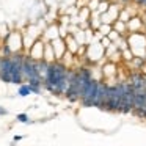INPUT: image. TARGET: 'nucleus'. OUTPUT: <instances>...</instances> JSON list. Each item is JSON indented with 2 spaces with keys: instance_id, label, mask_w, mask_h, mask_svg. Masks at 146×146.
<instances>
[{
  "instance_id": "f257e3e1",
  "label": "nucleus",
  "mask_w": 146,
  "mask_h": 146,
  "mask_svg": "<svg viewBox=\"0 0 146 146\" xmlns=\"http://www.w3.org/2000/svg\"><path fill=\"white\" fill-rule=\"evenodd\" d=\"M121 85V105H119V113L123 115H130L133 111V96H135V90L129 83V80L119 82Z\"/></svg>"
},
{
  "instance_id": "f03ea898",
  "label": "nucleus",
  "mask_w": 146,
  "mask_h": 146,
  "mask_svg": "<svg viewBox=\"0 0 146 146\" xmlns=\"http://www.w3.org/2000/svg\"><path fill=\"white\" fill-rule=\"evenodd\" d=\"M127 44L135 57L146 58V35L141 32H133L127 35Z\"/></svg>"
},
{
  "instance_id": "7ed1b4c3",
  "label": "nucleus",
  "mask_w": 146,
  "mask_h": 146,
  "mask_svg": "<svg viewBox=\"0 0 146 146\" xmlns=\"http://www.w3.org/2000/svg\"><path fill=\"white\" fill-rule=\"evenodd\" d=\"M121 85L119 82L108 85V91H107V101H105V107L104 110L107 111H118L119 113V105H121Z\"/></svg>"
},
{
  "instance_id": "20e7f679",
  "label": "nucleus",
  "mask_w": 146,
  "mask_h": 146,
  "mask_svg": "<svg viewBox=\"0 0 146 146\" xmlns=\"http://www.w3.org/2000/svg\"><path fill=\"white\" fill-rule=\"evenodd\" d=\"M99 82H101V80H98L96 77H93V79H90L88 82H86L85 88H83V91H82V96H80L82 105H85V107H93V102H94V96H96V91H98Z\"/></svg>"
},
{
  "instance_id": "39448f33",
  "label": "nucleus",
  "mask_w": 146,
  "mask_h": 146,
  "mask_svg": "<svg viewBox=\"0 0 146 146\" xmlns=\"http://www.w3.org/2000/svg\"><path fill=\"white\" fill-rule=\"evenodd\" d=\"M22 72H24V79L30 80V79H41L38 71V60H33L29 54L24 57L22 61Z\"/></svg>"
},
{
  "instance_id": "423d86ee",
  "label": "nucleus",
  "mask_w": 146,
  "mask_h": 146,
  "mask_svg": "<svg viewBox=\"0 0 146 146\" xmlns=\"http://www.w3.org/2000/svg\"><path fill=\"white\" fill-rule=\"evenodd\" d=\"M11 72H13V58L2 57L0 58V80L5 83H11Z\"/></svg>"
},
{
  "instance_id": "0eeeda50",
  "label": "nucleus",
  "mask_w": 146,
  "mask_h": 146,
  "mask_svg": "<svg viewBox=\"0 0 146 146\" xmlns=\"http://www.w3.org/2000/svg\"><path fill=\"white\" fill-rule=\"evenodd\" d=\"M107 91H108V83L105 82V80H101V82H99V86H98V91H96V96H94L93 107L104 110L105 101H107Z\"/></svg>"
},
{
  "instance_id": "6e6552de",
  "label": "nucleus",
  "mask_w": 146,
  "mask_h": 146,
  "mask_svg": "<svg viewBox=\"0 0 146 146\" xmlns=\"http://www.w3.org/2000/svg\"><path fill=\"white\" fill-rule=\"evenodd\" d=\"M119 10H121V7L118 3H110L108 10L101 14V21L104 24H113L118 19V16H119Z\"/></svg>"
},
{
  "instance_id": "1a4fd4ad",
  "label": "nucleus",
  "mask_w": 146,
  "mask_h": 146,
  "mask_svg": "<svg viewBox=\"0 0 146 146\" xmlns=\"http://www.w3.org/2000/svg\"><path fill=\"white\" fill-rule=\"evenodd\" d=\"M44 46H46L44 41L38 38L32 44V47H30V50H29V55L33 60H42V58H44Z\"/></svg>"
},
{
  "instance_id": "9d476101",
  "label": "nucleus",
  "mask_w": 146,
  "mask_h": 146,
  "mask_svg": "<svg viewBox=\"0 0 146 146\" xmlns=\"http://www.w3.org/2000/svg\"><path fill=\"white\" fill-rule=\"evenodd\" d=\"M50 44H52V47H54V52H55L57 60H61L63 55L66 54V50H68L64 38H63V36H58V38H55L54 41H50Z\"/></svg>"
},
{
  "instance_id": "9b49d317",
  "label": "nucleus",
  "mask_w": 146,
  "mask_h": 146,
  "mask_svg": "<svg viewBox=\"0 0 146 146\" xmlns=\"http://www.w3.org/2000/svg\"><path fill=\"white\" fill-rule=\"evenodd\" d=\"M101 69H102V77H104V80H113L115 76H116L118 66H116V63H113V61L108 60L107 63L102 64Z\"/></svg>"
},
{
  "instance_id": "f8f14e48",
  "label": "nucleus",
  "mask_w": 146,
  "mask_h": 146,
  "mask_svg": "<svg viewBox=\"0 0 146 146\" xmlns=\"http://www.w3.org/2000/svg\"><path fill=\"white\" fill-rule=\"evenodd\" d=\"M143 29H145V24H143L141 17H138V16H135V14H133V16L127 21V32H129V33L141 32Z\"/></svg>"
},
{
  "instance_id": "ddd939ff",
  "label": "nucleus",
  "mask_w": 146,
  "mask_h": 146,
  "mask_svg": "<svg viewBox=\"0 0 146 146\" xmlns=\"http://www.w3.org/2000/svg\"><path fill=\"white\" fill-rule=\"evenodd\" d=\"M60 36V25H50L47 30L44 32V39L46 41H54L55 38Z\"/></svg>"
},
{
  "instance_id": "4468645a",
  "label": "nucleus",
  "mask_w": 146,
  "mask_h": 146,
  "mask_svg": "<svg viewBox=\"0 0 146 146\" xmlns=\"http://www.w3.org/2000/svg\"><path fill=\"white\" fill-rule=\"evenodd\" d=\"M64 41H66L68 50L72 52V54H77V49H79L80 42L77 41L76 38H74V35H66V36H64Z\"/></svg>"
},
{
  "instance_id": "2eb2a0df",
  "label": "nucleus",
  "mask_w": 146,
  "mask_h": 146,
  "mask_svg": "<svg viewBox=\"0 0 146 146\" xmlns=\"http://www.w3.org/2000/svg\"><path fill=\"white\" fill-rule=\"evenodd\" d=\"M113 30H116L119 35H123V36H127L129 35V32H127V22H124V21H121V19H116L113 24Z\"/></svg>"
},
{
  "instance_id": "dca6fc26",
  "label": "nucleus",
  "mask_w": 146,
  "mask_h": 146,
  "mask_svg": "<svg viewBox=\"0 0 146 146\" xmlns=\"http://www.w3.org/2000/svg\"><path fill=\"white\" fill-rule=\"evenodd\" d=\"M44 60H47L49 63H52V61L57 60V57H55V52H54V47H52L50 42H46L44 46Z\"/></svg>"
},
{
  "instance_id": "f3484780",
  "label": "nucleus",
  "mask_w": 146,
  "mask_h": 146,
  "mask_svg": "<svg viewBox=\"0 0 146 146\" xmlns=\"http://www.w3.org/2000/svg\"><path fill=\"white\" fill-rule=\"evenodd\" d=\"M17 94L21 98H27V96L32 94V90H30V85L29 83H21L19 85V90H17Z\"/></svg>"
},
{
  "instance_id": "a211bd4d",
  "label": "nucleus",
  "mask_w": 146,
  "mask_h": 146,
  "mask_svg": "<svg viewBox=\"0 0 146 146\" xmlns=\"http://www.w3.org/2000/svg\"><path fill=\"white\" fill-rule=\"evenodd\" d=\"M133 14L129 11V7H126V8H121L119 10V16H118V19H121V21H124V22H127V21L132 17Z\"/></svg>"
},
{
  "instance_id": "6ab92c4d",
  "label": "nucleus",
  "mask_w": 146,
  "mask_h": 146,
  "mask_svg": "<svg viewBox=\"0 0 146 146\" xmlns=\"http://www.w3.org/2000/svg\"><path fill=\"white\" fill-rule=\"evenodd\" d=\"M111 30H113V25H111V24H104V22H102L98 32L101 33V36H107L108 33L111 32Z\"/></svg>"
},
{
  "instance_id": "aec40b11",
  "label": "nucleus",
  "mask_w": 146,
  "mask_h": 146,
  "mask_svg": "<svg viewBox=\"0 0 146 146\" xmlns=\"http://www.w3.org/2000/svg\"><path fill=\"white\" fill-rule=\"evenodd\" d=\"M119 49H118V46H116V42H111L108 47H105V58H108V57H111V55L115 54V52H118Z\"/></svg>"
},
{
  "instance_id": "412c9836",
  "label": "nucleus",
  "mask_w": 146,
  "mask_h": 146,
  "mask_svg": "<svg viewBox=\"0 0 146 146\" xmlns=\"http://www.w3.org/2000/svg\"><path fill=\"white\" fill-rule=\"evenodd\" d=\"M133 57H135V55L132 54V50H130V49H126V50H121V60H124V61H127V63H129V61L132 60Z\"/></svg>"
},
{
  "instance_id": "4be33fe9",
  "label": "nucleus",
  "mask_w": 146,
  "mask_h": 146,
  "mask_svg": "<svg viewBox=\"0 0 146 146\" xmlns=\"http://www.w3.org/2000/svg\"><path fill=\"white\" fill-rule=\"evenodd\" d=\"M108 7H110V2L108 0H102V2H99V7H98V13L99 14H102V13H105V11L108 10Z\"/></svg>"
},
{
  "instance_id": "5701e85b",
  "label": "nucleus",
  "mask_w": 146,
  "mask_h": 146,
  "mask_svg": "<svg viewBox=\"0 0 146 146\" xmlns=\"http://www.w3.org/2000/svg\"><path fill=\"white\" fill-rule=\"evenodd\" d=\"M107 36H108V38H110V39H111V42H116V41H118V39H119V36H121V35H119V33H118V32H116V30H111V32H110V33H108V35H107Z\"/></svg>"
},
{
  "instance_id": "b1692460",
  "label": "nucleus",
  "mask_w": 146,
  "mask_h": 146,
  "mask_svg": "<svg viewBox=\"0 0 146 146\" xmlns=\"http://www.w3.org/2000/svg\"><path fill=\"white\" fill-rule=\"evenodd\" d=\"M86 7H88L91 11H96L98 7H99V0H90L88 3H86Z\"/></svg>"
},
{
  "instance_id": "393cba45",
  "label": "nucleus",
  "mask_w": 146,
  "mask_h": 146,
  "mask_svg": "<svg viewBox=\"0 0 146 146\" xmlns=\"http://www.w3.org/2000/svg\"><path fill=\"white\" fill-rule=\"evenodd\" d=\"M16 119L17 121H19V123H29V115H27V113H19V115H17V116H16Z\"/></svg>"
},
{
  "instance_id": "a878e982",
  "label": "nucleus",
  "mask_w": 146,
  "mask_h": 146,
  "mask_svg": "<svg viewBox=\"0 0 146 146\" xmlns=\"http://www.w3.org/2000/svg\"><path fill=\"white\" fill-rule=\"evenodd\" d=\"M101 42H102V46H104V47H108V46L111 44V39L108 38V36H102V38H101Z\"/></svg>"
},
{
  "instance_id": "bb28decb",
  "label": "nucleus",
  "mask_w": 146,
  "mask_h": 146,
  "mask_svg": "<svg viewBox=\"0 0 146 146\" xmlns=\"http://www.w3.org/2000/svg\"><path fill=\"white\" fill-rule=\"evenodd\" d=\"M137 5H140L141 8H146V0H138V2H137Z\"/></svg>"
},
{
  "instance_id": "cd10ccee",
  "label": "nucleus",
  "mask_w": 146,
  "mask_h": 146,
  "mask_svg": "<svg viewBox=\"0 0 146 146\" xmlns=\"http://www.w3.org/2000/svg\"><path fill=\"white\" fill-rule=\"evenodd\" d=\"M7 113H8V111H7V110H5V108H3V107H0V115H7Z\"/></svg>"
},
{
  "instance_id": "c85d7f7f",
  "label": "nucleus",
  "mask_w": 146,
  "mask_h": 146,
  "mask_svg": "<svg viewBox=\"0 0 146 146\" xmlns=\"http://www.w3.org/2000/svg\"><path fill=\"white\" fill-rule=\"evenodd\" d=\"M19 140H22V137H21V135H16V137H14V141H19Z\"/></svg>"
},
{
  "instance_id": "c756f323",
  "label": "nucleus",
  "mask_w": 146,
  "mask_h": 146,
  "mask_svg": "<svg viewBox=\"0 0 146 146\" xmlns=\"http://www.w3.org/2000/svg\"><path fill=\"white\" fill-rule=\"evenodd\" d=\"M119 2H123V3H127V2H130V0H119Z\"/></svg>"
},
{
  "instance_id": "7c9ffc66",
  "label": "nucleus",
  "mask_w": 146,
  "mask_h": 146,
  "mask_svg": "<svg viewBox=\"0 0 146 146\" xmlns=\"http://www.w3.org/2000/svg\"><path fill=\"white\" fill-rule=\"evenodd\" d=\"M133 2H135V3H137V2H138V0H133Z\"/></svg>"
},
{
  "instance_id": "2f4dec72",
  "label": "nucleus",
  "mask_w": 146,
  "mask_h": 146,
  "mask_svg": "<svg viewBox=\"0 0 146 146\" xmlns=\"http://www.w3.org/2000/svg\"><path fill=\"white\" fill-rule=\"evenodd\" d=\"M99 2H102V0H99ZM108 2H110V0H108Z\"/></svg>"
}]
</instances>
